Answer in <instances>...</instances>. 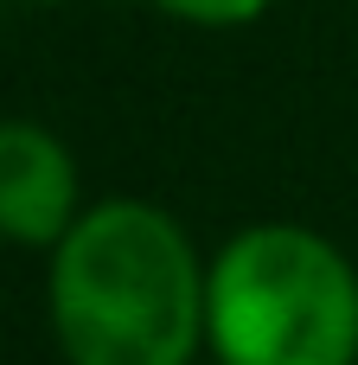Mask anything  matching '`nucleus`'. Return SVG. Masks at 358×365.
<instances>
[{"mask_svg": "<svg viewBox=\"0 0 358 365\" xmlns=\"http://www.w3.org/2000/svg\"><path fill=\"white\" fill-rule=\"evenodd\" d=\"M205 250L135 192L90 199L45 250V321L64 365H199Z\"/></svg>", "mask_w": 358, "mask_h": 365, "instance_id": "obj_1", "label": "nucleus"}, {"mask_svg": "<svg viewBox=\"0 0 358 365\" xmlns=\"http://www.w3.org/2000/svg\"><path fill=\"white\" fill-rule=\"evenodd\" d=\"M211 365H358V263L301 218H256L205 263Z\"/></svg>", "mask_w": 358, "mask_h": 365, "instance_id": "obj_2", "label": "nucleus"}, {"mask_svg": "<svg viewBox=\"0 0 358 365\" xmlns=\"http://www.w3.org/2000/svg\"><path fill=\"white\" fill-rule=\"evenodd\" d=\"M83 205H90L83 173L64 135H51L32 115H6L0 122V244L51 250Z\"/></svg>", "mask_w": 358, "mask_h": 365, "instance_id": "obj_3", "label": "nucleus"}, {"mask_svg": "<svg viewBox=\"0 0 358 365\" xmlns=\"http://www.w3.org/2000/svg\"><path fill=\"white\" fill-rule=\"evenodd\" d=\"M154 13H167L173 26H192V32H243L256 26L275 0H147Z\"/></svg>", "mask_w": 358, "mask_h": 365, "instance_id": "obj_4", "label": "nucleus"}, {"mask_svg": "<svg viewBox=\"0 0 358 365\" xmlns=\"http://www.w3.org/2000/svg\"><path fill=\"white\" fill-rule=\"evenodd\" d=\"M19 6H64V0H19Z\"/></svg>", "mask_w": 358, "mask_h": 365, "instance_id": "obj_5", "label": "nucleus"}, {"mask_svg": "<svg viewBox=\"0 0 358 365\" xmlns=\"http://www.w3.org/2000/svg\"><path fill=\"white\" fill-rule=\"evenodd\" d=\"M199 365H211V359H199Z\"/></svg>", "mask_w": 358, "mask_h": 365, "instance_id": "obj_6", "label": "nucleus"}, {"mask_svg": "<svg viewBox=\"0 0 358 365\" xmlns=\"http://www.w3.org/2000/svg\"><path fill=\"white\" fill-rule=\"evenodd\" d=\"M0 6H6V0H0Z\"/></svg>", "mask_w": 358, "mask_h": 365, "instance_id": "obj_7", "label": "nucleus"}]
</instances>
